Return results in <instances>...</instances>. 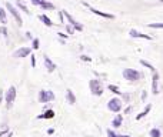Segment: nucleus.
<instances>
[{
  "label": "nucleus",
  "instance_id": "obj_1",
  "mask_svg": "<svg viewBox=\"0 0 163 137\" xmlns=\"http://www.w3.org/2000/svg\"><path fill=\"white\" fill-rule=\"evenodd\" d=\"M89 87H90V92H92V94H95V96H102L104 92L103 89V84L100 83V80H97V79H93V80H90L89 82Z\"/></svg>",
  "mask_w": 163,
  "mask_h": 137
},
{
  "label": "nucleus",
  "instance_id": "obj_2",
  "mask_svg": "<svg viewBox=\"0 0 163 137\" xmlns=\"http://www.w3.org/2000/svg\"><path fill=\"white\" fill-rule=\"evenodd\" d=\"M123 77L129 80V82H137L139 79H142V73L134 70V69H125L123 70Z\"/></svg>",
  "mask_w": 163,
  "mask_h": 137
},
{
  "label": "nucleus",
  "instance_id": "obj_3",
  "mask_svg": "<svg viewBox=\"0 0 163 137\" xmlns=\"http://www.w3.org/2000/svg\"><path fill=\"white\" fill-rule=\"evenodd\" d=\"M122 107H123V101L119 97H113L108 103V109L110 111H113V113H119V111L122 110Z\"/></svg>",
  "mask_w": 163,
  "mask_h": 137
},
{
  "label": "nucleus",
  "instance_id": "obj_4",
  "mask_svg": "<svg viewBox=\"0 0 163 137\" xmlns=\"http://www.w3.org/2000/svg\"><path fill=\"white\" fill-rule=\"evenodd\" d=\"M16 96H17L16 87L15 86H10L9 90L6 92V96H4V99H6V104H7V109H10L11 106H13V103H15V100H16Z\"/></svg>",
  "mask_w": 163,
  "mask_h": 137
},
{
  "label": "nucleus",
  "instance_id": "obj_5",
  "mask_svg": "<svg viewBox=\"0 0 163 137\" xmlns=\"http://www.w3.org/2000/svg\"><path fill=\"white\" fill-rule=\"evenodd\" d=\"M55 100V93L50 90H40L39 92V101L40 103H49Z\"/></svg>",
  "mask_w": 163,
  "mask_h": 137
},
{
  "label": "nucleus",
  "instance_id": "obj_6",
  "mask_svg": "<svg viewBox=\"0 0 163 137\" xmlns=\"http://www.w3.org/2000/svg\"><path fill=\"white\" fill-rule=\"evenodd\" d=\"M62 13H63V16L67 19V20H69V23H72V27H73L74 30H77V32H82V30H83V26H82L80 23H79L77 20H76V19H74L70 13H69V11L62 10Z\"/></svg>",
  "mask_w": 163,
  "mask_h": 137
},
{
  "label": "nucleus",
  "instance_id": "obj_7",
  "mask_svg": "<svg viewBox=\"0 0 163 137\" xmlns=\"http://www.w3.org/2000/svg\"><path fill=\"white\" fill-rule=\"evenodd\" d=\"M6 9H7V10L10 11V15L16 19V22H17L19 26H22V24H23V19H22V16H20V13L17 11V9H16L11 3H9V2L6 3Z\"/></svg>",
  "mask_w": 163,
  "mask_h": 137
},
{
  "label": "nucleus",
  "instance_id": "obj_8",
  "mask_svg": "<svg viewBox=\"0 0 163 137\" xmlns=\"http://www.w3.org/2000/svg\"><path fill=\"white\" fill-rule=\"evenodd\" d=\"M83 4H85V6L89 9L90 11H92L93 15H97V16H100V17H104V19H115V16L110 15V13H104V11H100V10H97V9H95L93 6L87 4V3H83Z\"/></svg>",
  "mask_w": 163,
  "mask_h": 137
},
{
  "label": "nucleus",
  "instance_id": "obj_9",
  "mask_svg": "<svg viewBox=\"0 0 163 137\" xmlns=\"http://www.w3.org/2000/svg\"><path fill=\"white\" fill-rule=\"evenodd\" d=\"M30 53H32V49H29V47H20V49H17V50L13 53V56H15V57H17V59H23V57H27V56H30Z\"/></svg>",
  "mask_w": 163,
  "mask_h": 137
},
{
  "label": "nucleus",
  "instance_id": "obj_10",
  "mask_svg": "<svg viewBox=\"0 0 163 137\" xmlns=\"http://www.w3.org/2000/svg\"><path fill=\"white\" fill-rule=\"evenodd\" d=\"M129 36H130V37H134V39H145V40H152V37H150V36L140 33V32H137V30H134V29H130V30H129Z\"/></svg>",
  "mask_w": 163,
  "mask_h": 137
},
{
  "label": "nucleus",
  "instance_id": "obj_11",
  "mask_svg": "<svg viewBox=\"0 0 163 137\" xmlns=\"http://www.w3.org/2000/svg\"><path fill=\"white\" fill-rule=\"evenodd\" d=\"M152 93L153 94H159V74L153 73V77H152Z\"/></svg>",
  "mask_w": 163,
  "mask_h": 137
},
{
  "label": "nucleus",
  "instance_id": "obj_12",
  "mask_svg": "<svg viewBox=\"0 0 163 137\" xmlns=\"http://www.w3.org/2000/svg\"><path fill=\"white\" fill-rule=\"evenodd\" d=\"M43 60H45V66H46V69H47V71H49V73H52V71H55L56 64L53 63L52 60L49 59L47 56H43Z\"/></svg>",
  "mask_w": 163,
  "mask_h": 137
},
{
  "label": "nucleus",
  "instance_id": "obj_13",
  "mask_svg": "<svg viewBox=\"0 0 163 137\" xmlns=\"http://www.w3.org/2000/svg\"><path fill=\"white\" fill-rule=\"evenodd\" d=\"M53 117H55V110H52V109H50V110H46L43 114H39V116H37V119H39V120L53 119Z\"/></svg>",
  "mask_w": 163,
  "mask_h": 137
},
{
  "label": "nucleus",
  "instance_id": "obj_14",
  "mask_svg": "<svg viewBox=\"0 0 163 137\" xmlns=\"http://www.w3.org/2000/svg\"><path fill=\"white\" fill-rule=\"evenodd\" d=\"M66 99H67V101L70 104H74L76 103V96H74V93L72 92L70 89H67L66 90Z\"/></svg>",
  "mask_w": 163,
  "mask_h": 137
},
{
  "label": "nucleus",
  "instance_id": "obj_15",
  "mask_svg": "<svg viewBox=\"0 0 163 137\" xmlns=\"http://www.w3.org/2000/svg\"><path fill=\"white\" fill-rule=\"evenodd\" d=\"M122 123H123V116L122 114H117L115 119H113V122H112V126L117 129V127L122 126Z\"/></svg>",
  "mask_w": 163,
  "mask_h": 137
},
{
  "label": "nucleus",
  "instance_id": "obj_16",
  "mask_svg": "<svg viewBox=\"0 0 163 137\" xmlns=\"http://www.w3.org/2000/svg\"><path fill=\"white\" fill-rule=\"evenodd\" d=\"M150 109H152V104H148V106L145 107V110L142 111L140 114L136 116V120H140V119H143V117H146V116H148V113L150 111Z\"/></svg>",
  "mask_w": 163,
  "mask_h": 137
},
{
  "label": "nucleus",
  "instance_id": "obj_17",
  "mask_svg": "<svg viewBox=\"0 0 163 137\" xmlns=\"http://www.w3.org/2000/svg\"><path fill=\"white\" fill-rule=\"evenodd\" d=\"M39 19H40L42 22L45 23L46 26H49V27H52L53 24H55V23H53L52 20H50V19H49V17H47V16H46V15H40V16H39Z\"/></svg>",
  "mask_w": 163,
  "mask_h": 137
},
{
  "label": "nucleus",
  "instance_id": "obj_18",
  "mask_svg": "<svg viewBox=\"0 0 163 137\" xmlns=\"http://www.w3.org/2000/svg\"><path fill=\"white\" fill-rule=\"evenodd\" d=\"M0 23H3V26L7 23V16H6V10L3 7H0Z\"/></svg>",
  "mask_w": 163,
  "mask_h": 137
},
{
  "label": "nucleus",
  "instance_id": "obj_19",
  "mask_svg": "<svg viewBox=\"0 0 163 137\" xmlns=\"http://www.w3.org/2000/svg\"><path fill=\"white\" fill-rule=\"evenodd\" d=\"M108 90H109V92H112L113 94H117V96H120V94H122V92L119 90V87H117V86H115V84H109L108 86Z\"/></svg>",
  "mask_w": 163,
  "mask_h": 137
},
{
  "label": "nucleus",
  "instance_id": "obj_20",
  "mask_svg": "<svg viewBox=\"0 0 163 137\" xmlns=\"http://www.w3.org/2000/svg\"><path fill=\"white\" fill-rule=\"evenodd\" d=\"M40 7L43 9V10H55V4L50 3V2H47V0H46L45 3H43V4L40 6Z\"/></svg>",
  "mask_w": 163,
  "mask_h": 137
},
{
  "label": "nucleus",
  "instance_id": "obj_21",
  "mask_svg": "<svg viewBox=\"0 0 163 137\" xmlns=\"http://www.w3.org/2000/svg\"><path fill=\"white\" fill-rule=\"evenodd\" d=\"M16 4H17V7H20V9H22V10L24 11V13H26V15H30L29 9L26 7V4H24V3H22V2H20V0H17V2H16Z\"/></svg>",
  "mask_w": 163,
  "mask_h": 137
},
{
  "label": "nucleus",
  "instance_id": "obj_22",
  "mask_svg": "<svg viewBox=\"0 0 163 137\" xmlns=\"http://www.w3.org/2000/svg\"><path fill=\"white\" fill-rule=\"evenodd\" d=\"M148 27H150V29H163V23H149Z\"/></svg>",
  "mask_w": 163,
  "mask_h": 137
},
{
  "label": "nucleus",
  "instance_id": "obj_23",
  "mask_svg": "<svg viewBox=\"0 0 163 137\" xmlns=\"http://www.w3.org/2000/svg\"><path fill=\"white\" fill-rule=\"evenodd\" d=\"M150 137H160V130L159 129H152L150 130Z\"/></svg>",
  "mask_w": 163,
  "mask_h": 137
},
{
  "label": "nucleus",
  "instance_id": "obj_24",
  "mask_svg": "<svg viewBox=\"0 0 163 137\" xmlns=\"http://www.w3.org/2000/svg\"><path fill=\"white\" fill-rule=\"evenodd\" d=\"M140 64H143V66H145V67H148V69H150V70H152L153 73H155V67H153L150 63H148L146 60H140Z\"/></svg>",
  "mask_w": 163,
  "mask_h": 137
},
{
  "label": "nucleus",
  "instance_id": "obj_25",
  "mask_svg": "<svg viewBox=\"0 0 163 137\" xmlns=\"http://www.w3.org/2000/svg\"><path fill=\"white\" fill-rule=\"evenodd\" d=\"M39 46H40V40H39V39H33V46H32V47H33L34 50H37Z\"/></svg>",
  "mask_w": 163,
  "mask_h": 137
},
{
  "label": "nucleus",
  "instance_id": "obj_26",
  "mask_svg": "<svg viewBox=\"0 0 163 137\" xmlns=\"http://www.w3.org/2000/svg\"><path fill=\"white\" fill-rule=\"evenodd\" d=\"M30 2H32V4H34V6H42L46 0H30Z\"/></svg>",
  "mask_w": 163,
  "mask_h": 137
},
{
  "label": "nucleus",
  "instance_id": "obj_27",
  "mask_svg": "<svg viewBox=\"0 0 163 137\" xmlns=\"http://www.w3.org/2000/svg\"><path fill=\"white\" fill-rule=\"evenodd\" d=\"M106 134H108V137H119L117 134H116L115 131H113V130H110V129L106 130Z\"/></svg>",
  "mask_w": 163,
  "mask_h": 137
},
{
  "label": "nucleus",
  "instance_id": "obj_28",
  "mask_svg": "<svg viewBox=\"0 0 163 137\" xmlns=\"http://www.w3.org/2000/svg\"><path fill=\"white\" fill-rule=\"evenodd\" d=\"M0 33L3 34L4 37H7V29H6L4 26H2V27H0Z\"/></svg>",
  "mask_w": 163,
  "mask_h": 137
},
{
  "label": "nucleus",
  "instance_id": "obj_29",
  "mask_svg": "<svg viewBox=\"0 0 163 137\" xmlns=\"http://www.w3.org/2000/svg\"><path fill=\"white\" fill-rule=\"evenodd\" d=\"M66 30H67V34H73L74 33V29L70 26V24H67L66 26Z\"/></svg>",
  "mask_w": 163,
  "mask_h": 137
},
{
  "label": "nucleus",
  "instance_id": "obj_30",
  "mask_svg": "<svg viewBox=\"0 0 163 137\" xmlns=\"http://www.w3.org/2000/svg\"><path fill=\"white\" fill-rule=\"evenodd\" d=\"M120 96H123V99H125V100H126V101H129V100H130V96H129V94H127V93H122Z\"/></svg>",
  "mask_w": 163,
  "mask_h": 137
},
{
  "label": "nucleus",
  "instance_id": "obj_31",
  "mask_svg": "<svg viewBox=\"0 0 163 137\" xmlns=\"http://www.w3.org/2000/svg\"><path fill=\"white\" fill-rule=\"evenodd\" d=\"M80 59H82V60H85V62H92V59H90L89 56H82Z\"/></svg>",
  "mask_w": 163,
  "mask_h": 137
},
{
  "label": "nucleus",
  "instance_id": "obj_32",
  "mask_svg": "<svg viewBox=\"0 0 163 137\" xmlns=\"http://www.w3.org/2000/svg\"><path fill=\"white\" fill-rule=\"evenodd\" d=\"M30 57H32V66H36V59H34V56H30Z\"/></svg>",
  "mask_w": 163,
  "mask_h": 137
},
{
  "label": "nucleus",
  "instance_id": "obj_33",
  "mask_svg": "<svg viewBox=\"0 0 163 137\" xmlns=\"http://www.w3.org/2000/svg\"><path fill=\"white\" fill-rule=\"evenodd\" d=\"M59 19H60V23H63V13L62 11L59 13Z\"/></svg>",
  "mask_w": 163,
  "mask_h": 137
},
{
  "label": "nucleus",
  "instance_id": "obj_34",
  "mask_svg": "<svg viewBox=\"0 0 163 137\" xmlns=\"http://www.w3.org/2000/svg\"><path fill=\"white\" fill-rule=\"evenodd\" d=\"M6 133H7V129L3 130V131H0V137H3V134H6Z\"/></svg>",
  "mask_w": 163,
  "mask_h": 137
},
{
  "label": "nucleus",
  "instance_id": "obj_35",
  "mask_svg": "<svg viewBox=\"0 0 163 137\" xmlns=\"http://www.w3.org/2000/svg\"><path fill=\"white\" fill-rule=\"evenodd\" d=\"M59 36L62 37V39H66V37H67V34H64V33H59Z\"/></svg>",
  "mask_w": 163,
  "mask_h": 137
},
{
  "label": "nucleus",
  "instance_id": "obj_36",
  "mask_svg": "<svg viewBox=\"0 0 163 137\" xmlns=\"http://www.w3.org/2000/svg\"><path fill=\"white\" fill-rule=\"evenodd\" d=\"M130 110H132V107H127L126 110H125V113H126V114H129V113H130Z\"/></svg>",
  "mask_w": 163,
  "mask_h": 137
},
{
  "label": "nucleus",
  "instance_id": "obj_37",
  "mask_svg": "<svg viewBox=\"0 0 163 137\" xmlns=\"http://www.w3.org/2000/svg\"><path fill=\"white\" fill-rule=\"evenodd\" d=\"M26 37H29V39H32V33H30V32H27V33H26Z\"/></svg>",
  "mask_w": 163,
  "mask_h": 137
},
{
  "label": "nucleus",
  "instance_id": "obj_38",
  "mask_svg": "<svg viewBox=\"0 0 163 137\" xmlns=\"http://www.w3.org/2000/svg\"><path fill=\"white\" fill-rule=\"evenodd\" d=\"M53 131H55L53 129H49V130H47V133H49V134H53Z\"/></svg>",
  "mask_w": 163,
  "mask_h": 137
},
{
  "label": "nucleus",
  "instance_id": "obj_39",
  "mask_svg": "<svg viewBox=\"0 0 163 137\" xmlns=\"http://www.w3.org/2000/svg\"><path fill=\"white\" fill-rule=\"evenodd\" d=\"M2 97H3V92L0 90V103H2Z\"/></svg>",
  "mask_w": 163,
  "mask_h": 137
},
{
  "label": "nucleus",
  "instance_id": "obj_40",
  "mask_svg": "<svg viewBox=\"0 0 163 137\" xmlns=\"http://www.w3.org/2000/svg\"><path fill=\"white\" fill-rule=\"evenodd\" d=\"M119 137H130V136H119Z\"/></svg>",
  "mask_w": 163,
  "mask_h": 137
},
{
  "label": "nucleus",
  "instance_id": "obj_41",
  "mask_svg": "<svg viewBox=\"0 0 163 137\" xmlns=\"http://www.w3.org/2000/svg\"><path fill=\"white\" fill-rule=\"evenodd\" d=\"M160 2H162V3H163V0H160Z\"/></svg>",
  "mask_w": 163,
  "mask_h": 137
}]
</instances>
